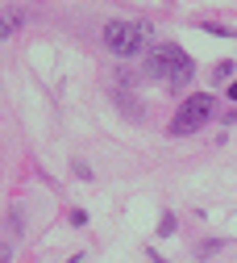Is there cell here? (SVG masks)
Instances as JSON below:
<instances>
[{
    "label": "cell",
    "mask_w": 237,
    "mask_h": 263,
    "mask_svg": "<svg viewBox=\"0 0 237 263\" xmlns=\"http://www.w3.org/2000/svg\"><path fill=\"white\" fill-rule=\"evenodd\" d=\"M9 255H13V251H9V242H0V263H9Z\"/></svg>",
    "instance_id": "cell-8"
},
{
    "label": "cell",
    "mask_w": 237,
    "mask_h": 263,
    "mask_svg": "<svg viewBox=\"0 0 237 263\" xmlns=\"http://www.w3.org/2000/svg\"><path fill=\"white\" fill-rule=\"evenodd\" d=\"M225 101H237V84H229V88H225Z\"/></svg>",
    "instance_id": "cell-9"
},
{
    "label": "cell",
    "mask_w": 237,
    "mask_h": 263,
    "mask_svg": "<svg viewBox=\"0 0 237 263\" xmlns=\"http://www.w3.org/2000/svg\"><path fill=\"white\" fill-rule=\"evenodd\" d=\"M71 226H88V213L83 209H71Z\"/></svg>",
    "instance_id": "cell-7"
},
{
    "label": "cell",
    "mask_w": 237,
    "mask_h": 263,
    "mask_svg": "<svg viewBox=\"0 0 237 263\" xmlns=\"http://www.w3.org/2000/svg\"><path fill=\"white\" fill-rule=\"evenodd\" d=\"M171 234H175V213L166 209V213L158 217V238H171Z\"/></svg>",
    "instance_id": "cell-5"
},
{
    "label": "cell",
    "mask_w": 237,
    "mask_h": 263,
    "mask_svg": "<svg viewBox=\"0 0 237 263\" xmlns=\"http://www.w3.org/2000/svg\"><path fill=\"white\" fill-rule=\"evenodd\" d=\"M212 109H217V101H212V96H187V101H183V117H191V121H200V125H204L208 117H212Z\"/></svg>",
    "instance_id": "cell-2"
},
{
    "label": "cell",
    "mask_w": 237,
    "mask_h": 263,
    "mask_svg": "<svg viewBox=\"0 0 237 263\" xmlns=\"http://www.w3.org/2000/svg\"><path fill=\"white\" fill-rule=\"evenodd\" d=\"M21 25H25V9H5V13H0V42L13 38Z\"/></svg>",
    "instance_id": "cell-3"
},
{
    "label": "cell",
    "mask_w": 237,
    "mask_h": 263,
    "mask_svg": "<svg viewBox=\"0 0 237 263\" xmlns=\"http://www.w3.org/2000/svg\"><path fill=\"white\" fill-rule=\"evenodd\" d=\"M212 76H217V84H225V80L233 76V63H229V59H225V63H217V71H212Z\"/></svg>",
    "instance_id": "cell-6"
},
{
    "label": "cell",
    "mask_w": 237,
    "mask_h": 263,
    "mask_svg": "<svg viewBox=\"0 0 237 263\" xmlns=\"http://www.w3.org/2000/svg\"><path fill=\"white\" fill-rule=\"evenodd\" d=\"M196 129H200V121H191V117H183V113L171 121V134H179V138H183V134H196Z\"/></svg>",
    "instance_id": "cell-4"
},
{
    "label": "cell",
    "mask_w": 237,
    "mask_h": 263,
    "mask_svg": "<svg viewBox=\"0 0 237 263\" xmlns=\"http://www.w3.org/2000/svg\"><path fill=\"white\" fill-rule=\"evenodd\" d=\"M104 46L117 59H133L146 46V25H138V21H109L104 25Z\"/></svg>",
    "instance_id": "cell-1"
}]
</instances>
